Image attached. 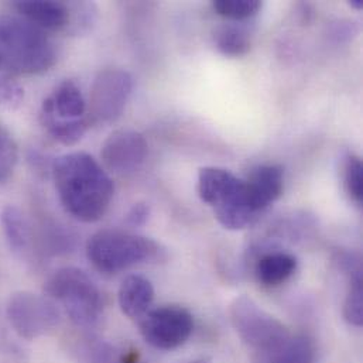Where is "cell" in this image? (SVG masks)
Masks as SVG:
<instances>
[{
  "label": "cell",
  "instance_id": "6da1fadb",
  "mask_svg": "<svg viewBox=\"0 0 363 363\" xmlns=\"http://www.w3.org/2000/svg\"><path fill=\"white\" fill-rule=\"evenodd\" d=\"M52 176L65 211L81 222H96L108 211L115 186L102 166L88 153L75 152L55 160Z\"/></svg>",
  "mask_w": 363,
  "mask_h": 363
},
{
  "label": "cell",
  "instance_id": "7a4b0ae2",
  "mask_svg": "<svg viewBox=\"0 0 363 363\" xmlns=\"http://www.w3.org/2000/svg\"><path fill=\"white\" fill-rule=\"evenodd\" d=\"M55 50L44 30L26 18H0V75H33L50 69Z\"/></svg>",
  "mask_w": 363,
  "mask_h": 363
},
{
  "label": "cell",
  "instance_id": "3957f363",
  "mask_svg": "<svg viewBox=\"0 0 363 363\" xmlns=\"http://www.w3.org/2000/svg\"><path fill=\"white\" fill-rule=\"evenodd\" d=\"M196 192L202 202L212 206L216 220L225 229H245L260 216L250 201L245 180L238 179L225 169H201Z\"/></svg>",
  "mask_w": 363,
  "mask_h": 363
},
{
  "label": "cell",
  "instance_id": "277c9868",
  "mask_svg": "<svg viewBox=\"0 0 363 363\" xmlns=\"http://www.w3.org/2000/svg\"><path fill=\"white\" fill-rule=\"evenodd\" d=\"M86 256L105 274H116L166 257L164 249L156 240L121 229H104L92 235L86 243Z\"/></svg>",
  "mask_w": 363,
  "mask_h": 363
},
{
  "label": "cell",
  "instance_id": "5b68a950",
  "mask_svg": "<svg viewBox=\"0 0 363 363\" xmlns=\"http://www.w3.org/2000/svg\"><path fill=\"white\" fill-rule=\"evenodd\" d=\"M45 294L64 307L77 327L92 328L104 314V298L99 289L78 267L57 270L45 284Z\"/></svg>",
  "mask_w": 363,
  "mask_h": 363
},
{
  "label": "cell",
  "instance_id": "8992f818",
  "mask_svg": "<svg viewBox=\"0 0 363 363\" xmlns=\"http://www.w3.org/2000/svg\"><path fill=\"white\" fill-rule=\"evenodd\" d=\"M229 317L239 338L259 355L274 351L291 337L281 321L249 296H239L232 301Z\"/></svg>",
  "mask_w": 363,
  "mask_h": 363
},
{
  "label": "cell",
  "instance_id": "52a82bcc",
  "mask_svg": "<svg viewBox=\"0 0 363 363\" xmlns=\"http://www.w3.org/2000/svg\"><path fill=\"white\" fill-rule=\"evenodd\" d=\"M6 314L17 335L28 341L50 334L60 324V311L54 301L30 291L13 294Z\"/></svg>",
  "mask_w": 363,
  "mask_h": 363
},
{
  "label": "cell",
  "instance_id": "ba28073f",
  "mask_svg": "<svg viewBox=\"0 0 363 363\" xmlns=\"http://www.w3.org/2000/svg\"><path fill=\"white\" fill-rule=\"evenodd\" d=\"M140 334L156 350L172 351L184 345L192 334L194 320L180 306H163L149 310L139 320Z\"/></svg>",
  "mask_w": 363,
  "mask_h": 363
},
{
  "label": "cell",
  "instance_id": "9c48e42d",
  "mask_svg": "<svg viewBox=\"0 0 363 363\" xmlns=\"http://www.w3.org/2000/svg\"><path fill=\"white\" fill-rule=\"evenodd\" d=\"M133 89V79L123 69H105L94 81L89 96V123H112L121 118Z\"/></svg>",
  "mask_w": 363,
  "mask_h": 363
},
{
  "label": "cell",
  "instance_id": "30bf717a",
  "mask_svg": "<svg viewBox=\"0 0 363 363\" xmlns=\"http://www.w3.org/2000/svg\"><path fill=\"white\" fill-rule=\"evenodd\" d=\"M149 146L143 135L130 129H121L108 136L101 157L105 167L116 174L138 172L146 162Z\"/></svg>",
  "mask_w": 363,
  "mask_h": 363
},
{
  "label": "cell",
  "instance_id": "8fae6325",
  "mask_svg": "<svg viewBox=\"0 0 363 363\" xmlns=\"http://www.w3.org/2000/svg\"><path fill=\"white\" fill-rule=\"evenodd\" d=\"M17 11L41 30H68L71 21L69 4L52 0H20L14 3Z\"/></svg>",
  "mask_w": 363,
  "mask_h": 363
},
{
  "label": "cell",
  "instance_id": "7c38bea8",
  "mask_svg": "<svg viewBox=\"0 0 363 363\" xmlns=\"http://www.w3.org/2000/svg\"><path fill=\"white\" fill-rule=\"evenodd\" d=\"M245 182L255 209L263 213L281 196L284 189V173L279 166H259Z\"/></svg>",
  "mask_w": 363,
  "mask_h": 363
},
{
  "label": "cell",
  "instance_id": "4fadbf2b",
  "mask_svg": "<svg viewBox=\"0 0 363 363\" xmlns=\"http://www.w3.org/2000/svg\"><path fill=\"white\" fill-rule=\"evenodd\" d=\"M155 300V289L149 279L132 274L128 276L119 289L118 301L122 313L132 320H140Z\"/></svg>",
  "mask_w": 363,
  "mask_h": 363
},
{
  "label": "cell",
  "instance_id": "5bb4252c",
  "mask_svg": "<svg viewBox=\"0 0 363 363\" xmlns=\"http://www.w3.org/2000/svg\"><path fill=\"white\" fill-rule=\"evenodd\" d=\"M297 270V259L284 252L262 255L255 264V276L262 286L277 287L286 283Z\"/></svg>",
  "mask_w": 363,
  "mask_h": 363
},
{
  "label": "cell",
  "instance_id": "9a60e30c",
  "mask_svg": "<svg viewBox=\"0 0 363 363\" xmlns=\"http://www.w3.org/2000/svg\"><path fill=\"white\" fill-rule=\"evenodd\" d=\"M55 118L62 121H77L85 118L86 104L79 88L72 81H64L58 85L52 96L43 104Z\"/></svg>",
  "mask_w": 363,
  "mask_h": 363
},
{
  "label": "cell",
  "instance_id": "2e32d148",
  "mask_svg": "<svg viewBox=\"0 0 363 363\" xmlns=\"http://www.w3.org/2000/svg\"><path fill=\"white\" fill-rule=\"evenodd\" d=\"M259 363H317V347L307 335H291L274 351L260 355Z\"/></svg>",
  "mask_w": 363,
  "mask_h": 363
},
{
  "label": "cell",
  "instance_id": "e0dca14e",
  "mask_svg": "<svg viewBox=\"0 0 363 363\" xmlns=\"http://www.w3.org/2000/svg\"><path fill=\"white\" fill-rule=\"evenodd\" d=\"M213 40L216 48L226 57H242L249 52L252 41L249 30L238 24V21H230L216 27L213 33Z\"/></svg>",
  "mask_w": 363,
  "mask_h": 363
},
{
  "label": "cell",
  "instance_id": "ac0fdd59",
  "mask_svg": "<svg viewBox=\"0 0 363 363\" xmlns=\"http://www.w3.org/2000/svg\"><path fill=\"white\" fill-rule=\"evenodd\" d=\"M41 123L47 132L64 146L77 145L85 135L86 129L91 126L88 118L77 121H62L55 118L47 108L41 109Z\"/></svg>",
  "mask_w": 363,
  "mask_h": 363
},
{
  "label": "cell",
  "instance_id": "d6986e66",
  "mask_svg": "<svg viewBox=\"0 0 363 363\" xmlns=\"http://www.w3.org/2000/svg\"><path fill=\"white\" fill-rule=\"evenodd\" d=\"M0 219L10 249L16 253H23L28 245V229L21 211L13 205L4 206Z\"/></svg>",
  "mask_w": 363,
  "mask_h": 363
},
{
  "label": "cell",
  "instance_id": "ffe728a7",
  "mask_svg": "<svg viewBox=\"0 0 363 363\" xmlns=\"http://www.w3.org/2000/svg\"><path fill=\"white\" fill-rule=\"evenodd\" d=\"M342 314L345 321L354 327H362L363 324V277L355 274L350 277V290L344 301Z\"/></svg>",
  "mask_w": 363,
  "mask_h": 363
},
{
  "label": "cell",
  "instance_id": "44dd1931",
  "mask_svg": "<svg viewBox=\"0 0 363 363\" xmlns=\"http://www.w3.org/2000/svg\"><path fill=\"white\" fill-rule=\"evenodd\" d=\"M213 10L230 20V21H245L259 13L262 9V1L259 0H215L212 3Z\"/></svg>",
  "mask_w": 363,
  "mask_h": 363
},
{
  "label": "cell",
  "instance_id": "7402d4cb",
  "mask_svg": "<svg viewBox=\"0 0 363 363\" xmlns=\"http://www.w3.org/2000/svg\"><path fill=\"white\" fill-rule=\"evenodd\" d=\"M344 182L351 199L357 205H361L363 201V164L362 160L355 155H350L347 159Z\"/></svg>",
  "mask_w": 363,
  "mask_h": 363
},
{
  "label": "cell",
  "instance_id": "603a6c76",
  "mask_svg": "<svg viewBox=\"0 0 363 363\" xmlns=\"http://www.w3.org/2000/svg\"><path fill=\"white\" fill-rule=\"evenodd\" d=\"M18 159L17 145L10 133L0 126V182H7L13 174Z\"/></svg>",
  "mask_w": 363,
  "mask_h": 363
},
{
  "label": "cell",
  "instance_id": "cb8c5ba5",
  "mask_svg": "<svg viewBox=\"0 0 363 363\" xmlns=\"http://www.w3.org/2000/svg\"><path fill=\"white\" fill-rule=\"evenodd\" d=\"M23 96L24 91L17 82L10 79V77L0 75V106H17L23 101Z\"/></svg>",
  "mask_w": 363,
  "mask_h": 363
},
{
  "label": "cell",
  "instance_id": "d4e9b609",
  "mask_svg": "<svg viewBox=\"0 0 363 363\" xmlns=\"http://www.w3.org/2000/svg\"><path fill=\"white\" fill-rule=\"evenodd\" d=\"M149 215H150L149 205L145 203V202H138L128 212L126 220L132 226H142V225H145L147 222Z\"/></svg>",
  "mask_w": 363,
  "mask_h": 363
},
{
  "label": "cell",
  "instance_id": "484cf974",
  "mask_svg": "<svg viewBox=\"0 0 363 363\" xmlns=\"http://www.w3.org/2000/svg\"><path fill=\"white\" fill-rule=\"evenodd\" d=\"M350 4H351L354 9H357V10H362V0H351V1H350Z\"/></svg>",
  "mask_w": 363,
  "mask_h": 363
},
{
  "label": "cell",
  "instance_id": "4316f807",
  "mask_svg": "<svg viewBox=\"0 0 363 363\" xmlns=\"http://www.w3.org/2000/svg\"><path fill=\"white\" fill-rule=\"evenodd\" d=\"M188 363H212V359L211 358H199V359H195V361Z\"/></svg>",
  "mask_w": 363,
  "mask_h": 363
}]
</instances>
